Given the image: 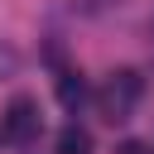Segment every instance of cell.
I'll return each instance as SVG.
<instances>
[{
    "label": "cell",
    "mask_w": 154,
    "mask_h": 154,
    "mask_svg": "<svg viewBox=\"0 0 154 154\" xmlns=\"http://www.w3.org/2000/svg\"><path fill=\"white\" fill-rule=\"evenodd\" d=\"M58 154H91V130L87 125H63L58 130Z\"/></svg>",
    "instance_id": "3957f363"
},
{
    "label": "cell",
    "mask_w": 154,
    "mask_h": 154,
    "mask_svg": "<svg viewBox=\"0 0 154 154\" xmlns=\"http://www.w3.org/2000/svg\"><path fill=\"white\" fill-rule=\"evenodd\" d=\"M140 96H144V77L130 72V67H120V72H111L106 87L96 91V106H101V116H106L111 125H125V120L135 116Z\"/></svg>",
    "instance_id": "6da1fadb"
},
{
    "label": "cell",
    "mask_w": 154,
    "mask_h": 154,
    "mask_svg": "<svg viewBox=\"0 0 154 154\" xmlns=\"http://www.w3.org/2000/svg\"><path fill=\"white\" fill-rule=\"evenodd\" d=\"M116 154H144V144H140V140H125V144H120Z\"/></svg>",
    "instance_id": "8992f818"
},
{
    "label": "cell",
    "mask_w": 154,
    "mask_h": 154,
    "mask_svg": "<svg viewBox=\"0 0 154 154\" xmlns=\"http://www.w3.org/2000/svg\"><path fill=\"white\" fill-rule=\"evenodd\" d=\"M14 67H19V58H14V48H0V72H5V77H10V72H14Z\"/></svg>",
    "instance_id": "5b68a950"
},
{
    "label": "cell",
    "mask_w": 154,
    "mask_h": 154,
    "mask_svg": "<svg viewBox=\"0 0 154 154\" xmlns=\"http://www.w3.org/2000/svg\"><path fill=\"white\" fill-rule=\"evenodd\" d=\"M82 96H87L82 77H77V72H63V77H58V101H63V106H82Z\"/></svg>",
    "instance_id": "277c9868"
},
{
    "label": "cell",
    "mask_w": 154,
    "mask_h": 154,
    "mask_svg": "<svg viewBox=\"0 0 154 154\" xmlns=\"http://www.w3.org/2000/svg\"><path fill=\"white\" fill-rule=\"evenodd\" d=\"M38 130H43L38 101H34V96H14V101L5 106V116H0V135H5L10 144H29Z\"/></svg>",
    "instance_id": "7a4b0ae2"
}]
</instances>
